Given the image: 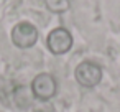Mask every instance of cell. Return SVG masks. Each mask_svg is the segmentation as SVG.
Wrapping results in <instances>:
<instances>
[{
  "label": "cell",
  "mask_w": 120,
  "mask_h": 112,
  "mask_svg": "<svg viewBox=\"0 0 120 112\" xmlns=\"http://www.w3.org/2000/svg\"><path fill=\"white\" fill-rule=\"evenodd\" d=\"M12 41L17 48L20 50H26L35 46V43L38 41V30L35 25H31L30 22H20L13 27L12 30Z\"/></svg>",
  "instance_id": "obj_1"
},
{
  "label": "cell",
  "mask_w": 120,
  "mask_h": 112,
  "mask_svg": "<svg viewBox=\"0 0 120 112\" xmlns=\"http://www.w3.org/2000/svg\"><path fill=\"white\" fill-rule=\"evenodd\" d=\"M58 91V82L54 79L53 74L48 73H41L38 76H35V79L31 81V92L36 99L40 100H49L54 97Z\"/></svg>",
  "instance_id": "obj_2"
},
{
  "label": "cell",
  "mask_w": 120,
  "mask_h": 112,
  "mask_svg": "<svg viewBox=\"0 0 120 112\" xmlns=\"http://www.w3.org/2000/svg\"><path fill=\"white\" fill-rule=\"evenodd\" d=\"M46 45L53 54H64L72 46V35L66 28H61V27L54 28L49 31V35L46 38Z\"/></svg>",
  "instance_id": "obj_3"
},
{
  "label": "cell",
  "mask_w": 120,
  "mask_h": 112,
  "mask_svg": "<svg viewBox=\"0 0 120 112\" xmlns=\"http://www.w3.org/2000/svg\"><path fill=\"white\" fill-rule=\"evenodd\" d=\"M76 79L84 87H94L102 79V68L92 61H82L76 68Z\"/></svg>",
  "instance_id": "obj_4"
},
{
  "label": "cell",
  "mask_w": 120,
  "mask_h": 112,
  "mask_svg": "<svg viewBox=\"0 0 120 112\" xmlns=\"http://www.w3.org/2000/svg\"><path fill=\"white\" fill-rule=\"evenodd\" d=\"M46 4H48L49 10H53V12H64L69 7L68 0H46Z\"/></svg>",
  "instance_id": "obj_5"
}]
</instances>
